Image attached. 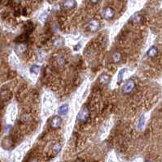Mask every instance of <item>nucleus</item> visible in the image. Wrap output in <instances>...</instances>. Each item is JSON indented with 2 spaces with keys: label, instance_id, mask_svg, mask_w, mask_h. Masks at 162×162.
<instances>
[{
  "label": "nucleus",
  "instance_id": "nucleus-16",
  "mask_svg": "<svg viewBox=\"0 0 162 162\" xmlns=\"http://www.w3.org/2000/svg\"><path fill=\"white\" fill-rule=\"evenodd\" d=\"M57 62L59 63V65H60H60H63V64L65 63V58H64V57H60V58H58Z\"/></svg>",
  "mask_w": 162,
  "mask_h": 162
},
{
  "label": "nucleus",
  "instance_id": "nucleus-9",
  "mask_svg": "<svg viewBox=\"0 0 162 162\" xmlns=\"http://www.w3.org/2000/svg\"><path fill=\"white\" fill-rule=\"evenodd\" d=\"M68 104H64L60 106L58 109V113L60 115H62V116H65L67 114L68 112Z\"/></svg>",
  "mask_w": 162,
  "mask_h": 162
},
{
  "label": "nucleus",
  "instance_id": "nucleus-4",
  "mask_svg": "<svg viewBox=\"0 0 162 162\" xmlns=\"http://www.w3.org/2000/svg\"><path fill=\"white\" fill-rule=\"evenodd\" d=\"M61 123H62V119L59 116H55L51 119V126L52 129L55 130V129H58L60 127Z\"/></svg>",
  "mask_w": 162,
  "mask_h": 162
},
{
  "label": "nucleus",
  "instance_id": "nucleus-19",
  "mask_svg": "<svg viewBox=\"0 0 162 162\" xmlns=\"http://www.w3.org/2000/svg\"><path fill=\"white\" fill-rule=\"evenodd\" d=\"M145 162H152V161H151V160H146Z\"/></svg>",
  "mask_w": 162,
  "mask_h": 162
},
{
  "label": "nucleus",
  "instance_id": "nucleus-13",
  "mask_svg": "<svg viewBox=\"0 0 162 162\" xmlns=\"http://www.w3.org/2000/svg\"><path fill=\"white\" fill-rule=\"evenodd\" d=\"M39 71H40V67H39L38 65H33V66H32L31 68H30V72H31V73L36 74V75L38 74Z\"/></svg>",
  "mask_w": 162,
  "mask_h": 162
},
{
  "label": "nucleus",
  "instance_id": "nucleus-11",
  "mask_svg": "<svg viewBox=\"0 0 162 162\" xmlns=\"http://www.w3.org/2000/svg\"><path fill=\"white\" fill-rule=\"evenodd\" d=\"M60 150H61V145H60V143L55 144V145L53 146V147H52V152H53V153H54L55 155H57V154L60 152Z\"/></svg>",
  "mask_w": 162,
  "mask_h": 162
},
{
  "label": "nucleus",
  "instance_id": "nucleus-15",
  "mask_svg": "<svg viewBox=\"0 0 162 162\" xmlns=\"http://www.w3.org/2000/svg\"><path fill=\"white\" fill-rule=\"evenodd\" d=\"M63 43H64V40H63L62 38H58L57 40L55 41V43H54V46L56 47H60L63 45Z\"/></svg>",
  "mask_w": 162,
  "mask_h": 162
},
{
  "label": "nucleus",
  "instance_id": "nucleus-12",
  "mask_svg": "<svg viewBox=\"0 0 162 162\" xmlns=\"http://www.w3.org/2000/svg\"><path fill=\"white\" fill-rule=\"evenodd\" d=\"M125 71H126V68H122L121 71L118 73V76H117V82H118V83H121L122 82L123 74L125 73Z\"/></svg>",
  "mask_w": 162,
  "mask_h": 162
},
{
  "label": "nucleus",
  "instance_id": "nucleus-3",
  "mask_svg": "<svg viewBox=\"0 0 162 162\" xmlns=\"http://www.w3.org/2000/svg\"><path fill=\"white\" fill-rule=\"evenodd\" d=\"M135 83L133 81H128L125 84V86L123 87V92L125 94H130L135 89Z\"/></svg>",
  "mask_w": 162,
  "mask_h": 162
},
{
  "label": "nucleus",
  "instance_id": "nucleus-14",
  "mask_svg": "<svg viewBox=\"0 0 162 162\" xmlns=\"http://www.w3.org/2000/svg\"><path fill=\"white\" fill-rule=\"evenodd\" d=\"M112 59H113V60L115 62H118L122 59V55L120 54L119 52H115L113 55H112Z\"/></svg>",
  "mask_w": 162,
  "mask_h": 162
},
{
  "label": "nucleus",
  "instance_id": "nucleus-8",
  "mask_svg": "<svg viewBox=\"0 0 162 162\" xmlns=\"http://www.w3.org/2000/svg\"><path fill=\"white\" fill-rule=\"evenodd\" d=\"M157 52H158V49L157 47H152L147 52V55L149 56V57H154V56H156L157 55Z\"/></svg>",
  "mask_w": 162,
  "mask_h": 162
},
{
  "label": "nucleus",
  "instance_id": "nucleus-5",
  "mask_svg": "<svg viewBox=\"0 0 162 162\" xmlns=\"http://www.w3.org/2000/svg\"><path fill=\"white\" fill-rule=\"evenodd\" d=\"M100 22L97 21L96 20H90V21L89 22L88 24V27H89V29L90 30V31H97L99 29H100Z\"/></svg>",
  "mask_w": 162,
  "mask_h": 162
},
{
  "label": "nucleus",
  "instance_id": "nucleus-17",
  "mask_svg": "<svg viewBox=\"0 0 162 162\" xmlns=\"http://www.w3.org/2000/svg\"><path fill=\"white\" fill-rule=\"evenodd\" d=\"M90 2L92 3H97L99 2V0H90Z\"/></svg>",
  "mask_w": 162,
  "mask_h": 162
},
{
  "label": "nucleus",
  "instance_id": "nucleus-2",
  "mask_svg": "<svg viewBox=\"0 0 162 162\" xmlns=\"http://www.w3.org/2000/svg\"><path fill=\"white\" fill-rule=\"evenodd\" d=\"M102 15H103V18L107 19V20H110L114 16V11L112 8L108 7V8H105L103 10Z\"/></svg>",
  "mask_w": 162,
  "mask_h": 162
},
{
  "label": "nucleus",
  "instance_id": "nucleus-18",
  "mask_svg": "<svg viewBox=\"0 0 162 162\" xmlns=\"http://www.w3.org/2000/svg\"><path fill=\"white\" fill-rule=\"evenodd\" d=\"M30 162H38V160H35V159H33V160H30Z\"/></svg>",
  "mask_w": 162,
  "mask_h": 162
},
{
  "label": "nucleus",
  "instance_id": "nucleus-6",
  "mask_svg": "<svg viewBox=\"0 0 162 162\" xmlns=\"http://www.w3.org/2000/svg\"><path fill=\"white\" fill-rule=\"evenodd\" d=\"M99 80H100V82L102 84H103V85H107V84H108V82H110V77L107 73H103L100 77Z\"/></svg>",
  "mask_w": 162,
  "mask_h": 162
},
{
  "label": "nucleus",
  "instance_id": "nucleus-1",
  "mask_svg": "<svg viewBox=\"0 0 162 162\" xmlns=\"http://www.w3.org/2000/svg\"><path fill=\"white\" fill-rule=\"evenodd\" d=\"M90 117V111L86 107H83L80 112L78 115H77V119H78V121L82 122H86L88 118Z\"/></svg>",
  "mask_w": 162,
  "mask_h": 162
},
{
  "label": "nucleus",
  "instance_id": "nucleus-7",
  "mask_svg": "<svg viewBox=\"0 0 162 162\" xmlns=\"http://www.w3.org/2000/svg\"><path fill=\"white\" fill-rule=\"evenodd\" d=\"M76 6L75 0H65L64 3V8L66 9H71Z\"/></svg>",
  "mask_w": 162,
  "mask_h": 162
},
{
  "label": "nucleus",
  "instance_id": "nucleus-10",
  "mask_svg": "<svg viewBox=\"0 0 162 162\" xmlns=\"http://www.w3.org/2000/svg\"><path fill=\"white\" fill-rule=\"evenodd\" d=\"M144 125H145V117L144 115H142L139 119H138V128L139 130H143V127H144Z\"/></svg>",
  "mask_w": 162,
  "mask_h": 162
}]
</instances>
